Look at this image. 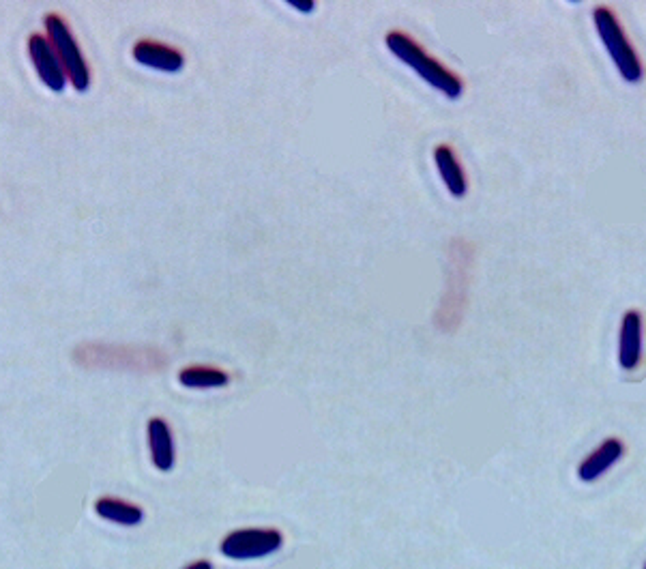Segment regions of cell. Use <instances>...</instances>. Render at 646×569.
<instances>
[{
  "mask_svg": "<svg viewBox=\"0 0 646 569\" xmlns=\"http://www.w3.org/2000/svg\"><path fill=\"white\" fill-rule=\"evenodd\" d=\"M385 43H387V50L393 56H398L404 65L415 69L417 74L430 86H434L438 93H443L447 99L462 97L464 93L462 78L458 74H453V71L447 69L445 65H440L436 58L425 52L413 37H408L402 31H391L385 37Z\"/></svg>",
  "mask_w": 646,
  "mask_h": 569,
  "instance_id": "7a4b0ae2",
  "label": "cell"
},
{
  "mask_svg": "<svg viewBox=\"0 0 646 569\" xmlns=\"http://www.w3.org/2000/svg\"><path fill=\"white\" fill-rule=\"evenodd\" d=\"M625 456V445L619 439H606L593 454L586 456V460L578 466V477L586 484H593L599 477H604L616 462H621Z\"/></svg>",
  "mask_w": 646,
  "mask_h": 569,
  "instance_id": "9c48e42d",
  "label": "cell"
},
{
  "mask_svg": "<svg viewBox=\"0 0 646 569\" xmlns=\"http://www.w3.org/2000/svg\"><path fill=\"white\" fill-rule=\"evenodd\" d=\"M131 56H134L138 65L164 71V74H179L185 67V56L181 50L153 39H140L134 50H131Z\"/></svg>",
  "mask_w": 646,
  "mask_h": 569,
  "instance_id": "52a82bcc",
  "label": "cell"
},
{
  "mask_svg": "<svg viewBox=\"0 0 646 569\" xmlns=\"http://www.w3.org/2000/svg\"><path fill=\"white\" fill-rule=\"evenodd\" d=\"M73 361L84 370H125L138 374L161 372L168 366V357L157 346L82 342L73 350Z\"/></svg>",
  "mask_w": 646,
  "mask_h": 569,
  "instance_id": "6da1fadb",
  "label": "cell"
},
{
  "mask_svg": "<svg viewBox=\"0 0 646 569\" xmlns=\"http://www.w3.org/2000/svg\"><path fill=\"white\" fill-rule=\"evenodd\" d=\"M93 507L99 518L121 524V527H138V524L144 522V509L140 505L123 499H114V496L97 499Z\"/></svg>",
  "mask_w": 646,
  "mask_h": 569,
  "instance_id": "7c38bea8",
  "label": "cell"
},
{
  "mask_svg": "<svg viewBox=\"0 0 646 569\" xmlns=\"http://www.w3.org/2000/svg\"><path fill=\"white\" fill-rule=\"evenodd\" d=\"M284 546V535L277 529H241L232 531L219 544V550L230 561H256Z\"/></svg>",
  "mask_w": 646,
  "mask_h": 569,
  "instance_id": "5b68a950",
  "label": "cell"
},
{
  "mask_svg": "<svg viewBox=\"0 0 646 569\" xmlns=\"http://www.w3.org/2000/svg\"><path fill=\"white\" fill-rule=\"evenodd\" d=\"M179 383L187 389H219L230 383V374L213 366H189L179 372Z\"/></svg>",
  "mask_w": 646,
  "mask_h": 569,
  "instance_id": "4fadbf2b",
  "label": "cell"
},
{
  "mask_svg": "<svg viewBox=\"0 0 646 569\" xmlns=\"http://www.w3.org/2000/svg\"><path fill=\"white\" fill-rule=\"evenodd\" d=\"M146 439H149L151 460L155 469L161 473L172 471L176 462V449L170 423L164 417L149 419V423H146Z\"/></svg>",
  "mask_w": 646,
  "mask_h": 569,
  "instance_id": "ba28073f",
  "label": "cell"
},
{
  "mask_svg": "<svg viewBox=\"0 0 646 569\" xmlns=\"http://www.w3.org/2000/svg\"><path fill=\"white\" fill-rule=\"evenodd\" d=\"M28 56H31V63L37 69L39 80L48 86L54 93H63L67 86V74L65 67L58 58L52 41L43 35H31L28 37Z\"/></svg>",
  "mask_w": 646,
  "mask_h": 569,
  "instance_id": "8992f818",
  "label": "cell"
},
{
  "mask_svg": "<svg viewBox=\"0 0 646 569\" xmlns=\"http://www.w3.org/2000/svg\"><path fill=\"white\" fill-rule=\"evenodd\" d=\"M434 164H436L440 179H443L445 187L449 189V194L453 198H464L468 192V179H466V172L460 164V159L455 157L449 144H438V147L434 149Z\"/></svg>",
  "mask_w": 646,
  "mask_h": 569,
  "instance_id": "8fae6325",
  "label": "cell"
},
{
  "mask_svg": "<svg viewBox=\"0 0 646 569\" xmlns=\"http://www.w3.org/2000/svg\"><path fill=\"white\" fill-rule=\"evenodd\" d=\"M593 22H595L599 39L604 41V46H606V50H608V54L612 58V63L616 65V69H619V74L623 76V80L631 82V84L640 82L642 76H644L642 63H640V58H638L634 46L629 43L621 22L616 20L614 11L608 9V7L593 9Z\"/></svg>",
  "mask_w": 646,
  "mask_h": 569,
  "instance_id": "3957f363",
  "label": "cell"
},
{
  "mask_svg": "<svg viewBox=\"0 0 646 569\" xmlns=\"http://www.w3.org/2000/svg\"><path fill=\"white\" fill-rule=\"evenodd\" d=\"M288 5L299 13H312L316 9V3H312V0H288Z\"/></svg>",
  "mask_w": 646,
  "mask_h": 569,
  "instance_id": "5bb4252c",
  "label": "cell"
},
{
  "mask_svg": "<svg viewBox=\"0 0 646 569\" xmlns=\"http://www.w3.org/2000/svg\"><path fill=\"white\" fill-rule=\"evenodd\" d=\"M43 26H46L48 39L52 41L58 58H61L73 89L78 93L88 91V86H91V69H88L86 58L78 46L76 37H73L69 24L58 16V13H48V16L43 18Z\"/></svg>",
  "mask_w": 646,
  "mask_h": 569,
  "instance_id": "277c9868",
  "label": "cell"
},
{
  "mask_svg": "<svg viewBox=\"0 0 646 569\" xmlns=\"http://www.w3.org/2000/svg\"><path fill=\"white\" fill-rule=\"evenodd\" d=\"M187 567H189V569H194V567H211V563H207V561H204V563H202V561H200V563H194V565H187Z\"/></svg>",
  "mask_w": 646,
  "mask_h": 569,
  "instance_id": "9a60e30c",
  "label": "cell"
},
{
  "mask_svg": "<svg viewBox=\"0 0 646 569\" xmlns=\"http://www.w3.org/2000/svg\"><path fill=\"white\" fill-rule=\"evenodd\" d=\"M642 359V314L629 310L623 316L621 340H619V363L625 372L636 370Z\"/></svg>",
  "mask_w": 646,
  "mask_h": 569,
  "instance_id": "30bf717a",
  "label": "cell"
}]
</instances>
